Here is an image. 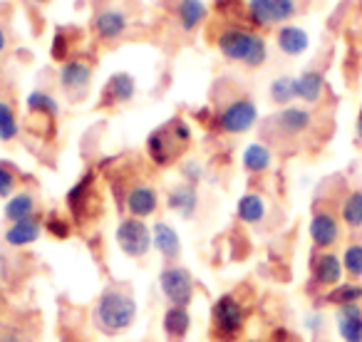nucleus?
Here are the masks:
<instances>
[{
    "mask_svg": "<svg viewBox=\"0 0 362 342\" xmlns=\"http://www.w3.org/2000/svg\"><path fill=\"white\" fill-rule=\"evenodd\" d=\"M151 241H154L156 253L164 258V266H174L181 258V236L171 223L156 221L151 226Z\"/></svg>",
    "mask_w": 362,
    "mask_h": 342,
    "instance_id": "19",
    "label": "nucleus"
},
{
    "mask_svg": "<svg viewBox=\"0 0 362 342\" xmlns=\"http://www.w3.org/2000/svg\"><path fill=\"white\" fill-rule=\"evenodd\" d=\"M241 342H253V340H241Z\"/></svg>",
    "mask_w": 362,
    "mask_h": 342,
    "instance_id": "42",
    "label": "nucleus"
},
{
    "mask_svg": "<svg viewBox=\"0 0 362 342\" xmlns=\"http://www.w3.org/2000/svg\"><path fill=\"white\" fill-rule=\"evenodd\" d=\"M25 107L33 117H42L47 122H55L60 117V102H57L55 95L45 90H33L25 100Z\"/></svg>",
    "mask_w": 362,
    "mask_h": 342,
    "instance_id": "28",
    "label": "nucleus"
},
{
    "mask_svg": "<svg viewBox=\"0 0 362 342\" xmlns=\"http://www.w3.org/2000/svg\"><path fill=\"white\" fill-rule=\"evenodd\" d=\"M97 177L92 171H87L85 177L70 189L67 194V211H70L72 221H87L95 218L100 211V194H97Z\"/></svg>",
    "mask_w": 362,
    "mask_h": 342,
    "instance_id": "11",
    "label": "nucleus"
},
{
    "mask_svg": "<svg viewBox=\"0 0 362 342\" xmlns=\"http://www.w3.org/2000/svg\"><path fill=\"white\" fill-rule=\"evenodd\" d=\"M129 30V16L119 8H102L92 18V33L102 42H115L127 35Z\"/></svg>",
    "mask_w": 362,
    "mask_h": 342,
    "instance_id": "14",
    "label": "nucleus"
},
{
    "mask_svg": "<svg viewBox=\"0 0 362 342\" xmlns=\"http://www.w3.org/2000/svg\"><path fill=\"white\" fill-rule=\"evenodd\" d=\"M115 241L119 246V251L132 261H141L149 256V251L154 248L151 241V226H146V221L134 216H124L115 228Z\"/></svg>",
    "mask_w": 362,
    "mask_h": 342,
    "instance_id": "6",
    "label": "nucleus"
},
{
    "mask_svg": "<svg viewBox=\"0 0 362 342\" xmlns=\"http://www.w3.org/2000/svg\"><path fill=\"white\" fill-rule=\"evenodd\" d=\"M161 330H164L166 342H187L189 330H192V312H189V307H166L164 315H161Z\"/></svg>",
    "mask_w": 362,
    "mask_h": 342,
    "instance_id": "22",
    "label": "nucleus"
},
{
    "mask_svg": "<svg viewBox=\"0 0 362 342\" xmlns=\"http://www.w3.org/2000/svg\"><path fill=\"white\" fill-rule=\"evenodd\" d=\"M8 42H11V35H8L6 25H3V23H0V57L6 55V50H8Z\"/></svg>",
    "mask_w": 362,
    "mask_h": 342,
    "instance_id": "38",
    "label": "nucleus"
},
{
    "mask_svg": "<svg viewBox=\"0 0 362 342\" xmlns=\"http://www.w3.org/2000/svg\"><path fill=\"white\" fill-rule=\"evenodd\" d=\"M340 258L347 281H362V238H352Z\"/></svg>",
    "mask_w": 362,
    "mask_h": 342,
    "instance_id": "33",
    "label": "nucleus"
},
{
    "mask_svg": "<svg viewBox=\"0 0 362 342\" xmlns=\"http://www.w3.org/2000/svg\"><path fill=\"white\" fill-rule=\"evenodd\" d=\"M335 327L342 342H362V302L335 307Z\"/></svg>",
    "mask_w": 362,
    "mask_h": 342,
    "instance_id": "21",
    "label": "nucleus"
},
{
    "mask_svg": "<svg viewBox=\"0 0 362 342\" xmlns=\"http://www.w3.org/2000/svg\"><path fill=\"white\" fill-rule=\"evenodd\" d=\"M246 16L256 28H281L298 16L296 0H246Z\"/></svg>",
    "mask_w": 362,
    "mask_h": 342,
    "instance_id": "9",
    "label": "nucleus"
},
{
    "mask_svg": "<svg viewBox=\"0 0 362 342\" xmlns=\"http://www.w3.org/2000/svg\"><path fill=\"white\" fill-rule=\"evenodd\" d=\"M3 305H6V302H3V297H0V312H3Z\"/></svg>",
    "mask_w": 362,
    "mask_h": 342,
    "instance_id": "41",
    "label": "nucleus"
},
{
    "mask_svg": "<svg viewBox=\"0 0 362 342\" xmlns=\"http://www.w3.org/2000/svg\"><path fill=\"white\" fill-rule=\"evenodd\" d=\"M209 18V6L204 0H179L176 3V23L184 33H194Z\"/></svg>",
    "mask_w": 362,
    "mask_h": 342,
    "instance_id": "27",
    "label": "nucleus"
},
{
    "mask_svg": "<svg viewBox=\"0 0 362 342\" xmlns=\"http://www.w3.org/2000/svg\"><path fill=\"white\" fill-rule=\"evenodd\" d=\"M139 305L134 293L127 285H110L97 295L92 305V322L107 337H117L127 332L136 322Z\"/></svg>",
    "mask_w": 362,
    "mask_h": 342,
    "instance_id": "1",
    "label": "nucleus"
},
{
    "mask_svg": "<svg viewBox=\"0 0 362 342\" xmlns=\"http://www.w3.org/2000/svg\"><path fill=\"white\" fill-rule=\"evenodd\" d=\"M45 218L37 213V216L28 218V221H18V223H8L6 233H3V241L11 248H28L33 243L40 241V236L45 233Z\"/></svg>",
    "mask_w": 362,
    "mask_h": 342,
    "instance_id": "18",
    "label": "nucleus"
},
{
    "mask_svg": "<svg viewBox=\"0 0 362 342\" xmlns=\"http://www.w3.org/2000/svg\"><path fill=\"white\" fill-rule=\"evenodd\" d=\"M276 45L286 57H300L310 47V35L305 28L296 25V23H286V25L276 28Z\"/></svg>",
    "mask_w": 362,
    "mask_h": 342,
    "instance_id": "20",
    "label": "nucleus"
},
{
    "mask_svg": "<svg viewBox=\"0 0 362 342\" xmlns=\"http://www.w3.org/2000/svg\"><path fill=\"white\" fill-rule=\"evenodd\" d=\"M216 50L228 62H241L248 70H258L268 60L266 37L243 25H223L216 33Z\"/></svg>",
    "mask_w": 362,
    "mask_h": 342,
    "instance_id": "2",
    "label": "nucleus"
},
{
    "mask_svg": "<svg viewBox=\"0 0 362 342\" xmlns=\"http://www.w3.org/2000/svg\"><path fill=\"white\" fill-rule=\"evenodd\" d=\"M92 75H95V67L85 57H70V60H65L60 65V72H57V82H60L62 95L70 102H82L90 95Z\"/></svg>",
    "mask_w": 362,
    "mask_h": 342,
    "instance_id": "7",
    "label": "nucleus"
},
{
    "mask_svg": "<svg viewBox=\"0 0 362 342\" xmlns=\"http://www.w3.org/2000/svg\"><path fill=\"white\" fill-rule=\"evenodd\" d=\"M42 223H45V233H47V236L57 238V241H67V238L72 236V218L50 213V216H47Z\"/></svg>",
    "mask_w": 362,
    "mask_h": 342,
    "instance_id": "35",
    "label": "nucleus"
},
{
    "mask_svg": "<svg viewBox=\"0 0 362 342\" xmlns=\"http://www.w3.org/2000/svg\"><path fill=\"white\" fill-rule=\"evenodd\" d=\"M18 184H21V171L11 164V161H0V199H11L18 191Z\"/></svg>",
    "mask_w": 362,
    "mask_h": 342,
    "instance_id": "34",
    "label": "nucleus"
},
{
    "mask_svg": "<svg viewBox=\"0 0 362 342\" xmlns=\"http://www.w3.org/2000/svg\"><path fill=\"white\" fill-rule=\"evenodd\" d=\"M271 122L283 136L296 139V136H303L313 126V112L308 107L291 105V107H283L278 114H273Z\"/></svg>",
    "mask_w": 362,
    "mask_h": 342,
    "instance_id": "15",
    "label": "nucleus"
},
{
    "mask_svg": "<svg viewBox=\"0 0 362 342\" xmlns=\"http://www.w3.org/2000/svg\"><path fill=\"white\" fill-rule=\"evenodd\" d=\"M21 134V122H18V112L6 97H0V141L11 144Z\"/></svg>",
    "mask_w": 362,
    "mask_h": 342,
    "instance_id": "32",
    "label": "nucleus"
},
{
    "mask_svg": "<svg viewBox=\"0 0 362 342\" xmlns=\"http://www.w3.org/2000/svg\"><path fill=\"white\" fill-rule=\"evenodd\" d=\"M325 95V75L315 67L303 70L296 77V100H300L303 105H317Z\"/></svg>",
    "mask_w": 362,
    "mask_h": 342,
    "instance_id": "23",
    "label": "nucleus"
},
{
    "mask_svg": "<svg viewBox=\"0 0 362 342\" xmlns=\"http://www.w3.org/2000/svg\"><path fill=\"white\" fill-rule=\"evenodd\" d=\"M124 208L134 218H149L159 208V191L149 184H134L124 196Z\"/></svg>",
    "mask_w": 362,
    "mask_h": 342,
    "instance_id": "16",
    "label": "nucleus"
},
{
    "mask_svg": "<svg viewBox=\"0 0 362 342\" xmlns=\"http://www.w3.org/2000/svg\"><path fill=\"white\" fill-rule=\"evenodd\" d=\"M322 302H325V305H332V307L362 302V281H342L340 285L322 293Z\"/></svg>",
    "mask_w": 362,
    "mask_h": 342,
    "instance_id": "29",
    "label": "nucleus"
},
{
    "mask_svg": "<svg viewBox=\"0 0 362 342\" xmlns=\"http://www.w3.org/2000/svg\"><path fill=\"white\" fill-rule=\"evenodd\" d=\"M357 136L362 139V107H360V114H357Z\"/></svg>",
    "mask_w": 362,
    "mask_h": 342,
    "instance_id": "39",
    "label": "nucleus"
},
{
    "mask_svg": "<svg viewBox=\"0 0 362 342\" xmlns=\"http://www.w3.org/2000/svg\"><path fill=\"white\" fill-rule=\"evenodd\" d=\"M340 221L350 231H362V189H352L340 201Z\"/></svg>",
    "mask_w": 362,
    "mask_h": 342,
    "instance_id": "30",
    "label": "nucleus"
},
{
    "mask_svg": "<svg viewBox=\"0 0 362 342\" xmlns=\"http://www.w3.org/2000/svg\"><path fill=\"white\" fill-rule=\"evenodd\" d=\"M159 290L169 305H179V307H189L194 302V295H197L194 276L184 266H179V263L161 268Z\"/></svg>",
    "mask_w": 362,
    "mask_h": 342,
    "instance_id": "8",
    "label": "nucleus"
},
{
    "mask_svg": "<svg viewBox=\"0 0 362 342\" xmlns=\"http://www.w3.org/2000/svg\"><path fill=\"white\" fill-rule=\"evenodd\" d=\"M248 325V307L236 293H223L209 310V332L214 342H241Z\"/></svg>",
    "mask_w": 362,
    "mask_h": 342,
    "instance_id": "4",
    "label": "nucleus"
},
{
    "mask_svg": "<svg viewBox=\"0 0 362 342\" xmlns=\"http://www.w3.org/2000/svg\"><path fill=\"white\" fill-rule=\"evenodd\" d=\"M308 236H310L315 251H332L342 238L340 213L332 211L330 206H315L310 223H308Z\"/></svg>",
    "mask_w": 362,
    "mask_h": 342,
    "instance_id": "10",
    "label": "nucleus"
},
{
    "mask_svg": "<svg viewBox=\"0 0 362 342\" xmlns=\"http://www.w3.org/2000/svg\"><path fill=\"white\" fill-rule=\"evenodd\" d=\"M345 271H342V258L335 251H313L310 256V283L317 290L327 293L330 288L340 285Z\"/></svg>",
    "mask_w": 362,
    "mask_h": 342,
    "instance_id": "12",
    "label": "nucleus"
},
{
    "mask_svg": "<svg viewBox=\"0 0 362 342\" xmlns=\"http://www.w3.org/2000/svg\"><path fill=\"white\" fill-rule=\"evenodd\" d=\"M305 327L317 335V332L325 327V315H322V312H308V315H305Z\"/></svg>",
    "mask_w": 362,
    "mask_h": 342,
    "instance_id": "37",
    "label": "nucleus"
},
{
    "mask_svg": "<svg viewBox=\"0 0 362 342\" xmlns=\"http://www.w3.org/2000/svg\"><path fill=\"white\" fill-rule=\"evenodd\" d=\"M214 124L223 134H246L258 124V105L251 97H236L214 114Z\"/></svg>",
    "mask_w": 362,
    "mask_h": 342,
    "instance_id": "5",
    "label": "nucleus"
},
{
    "mask_svg": "<svg viewBox=\"0 0 362 342\" xmlns=\"http://www.w3.org/2000/svg\"><path fill=\"white\" fill-rule=\"evenodd\" d=\"M136 95V80L129 72H115L105 82L100 92V110H115L127 102H132Z\"/></svg>",
    "mask_w": 362,
    "mask_h": 342,
    "instance_id": "13",
    "label": "nucleus"
},
{
    "mask_svg": "<svg viewBox=\"0 0 362 342\" xmlns=\"http://www.w3.org/2000/svg\"><path fill=\"white\" fill-rule=\"evenodd\" d=\"M199 204H202V196H199V189L194 184L181 182L176 187H171L169 194H166V208L174 211L176 216H181L184 221L197 216Z\"/></svg>",
    "mask_w": 362,
    "mask_h": 342,
    "instance_id": "17",
    "label": "nucleus"
},
{
    "mask_svg": "<svg viewBox=\"0 0 362 342\" xmlns=\"http://www.w3.org/2000/svg\"><path fill=\"white\" fill-rule=\"evenodd\" d=\"M241 166L251 177H261L273 166V149L263 141H251L241 151Z\"/></svg>",
    "mask_w": 362,
    "mask_h": 342,
    "instance_id": "24",
    "label": "nucleus"
},
{
    "mask_svg": "<svg viewBox=\"0 0 362 342\" xmlns=\"http://www.w3.org/2000/svg\"><path fill=\"white\" fill-rule=\"evenodd\" d=\"M236 216L246 226H261L268 216V204L263 199V194L258 191H246L236 204Z\"/></svg>",
    "mask_w": 362,
    "mask_h": 342,
    "instance_id": "26",
    "label": "nucleus"
},
{
    "mask_svg": "<svg viewBox=\"0 0 362 342\" xmlns=\"http://www.w3.org/2000/svg\"><path fill=\"white\" fill-rule=\"evenodd\" d=\"M3 216L8 223H18V221H28V218L37 216V196L28 189L16 191L3 206Z\"/></svg>",
    "mask_w": 362,
    "mask_h": 342,
    "instance_id": "25",
    "label": "nucleus"
},
{
    "mask_svg": "<svg viewBox=\"0 0 362 342\" xmlns=\"http://www.w3.org/2000/svg\"><path fill=\"white\" fill-rule=\"evenodd\" d=\"M189 144H192V124L184 117H174L146 136V156L156 166H169L181 159Z\"/></svg>",
    "mask_w": 362,
    "mask_h": 342,
    "instance_id": "3",
    "label": "nucleus"
},
{
    "mask_svg": "<svg viewBox=\"0 0 362 342\" xmlns=\"http://www.w3.org/2000/svg\"><path fill=\"white\" fill-rule=\"evenodd\" d=\"M268 97H271L273 105L291 107L293 100H296V77L293 75H278L276 80H271L268 85Z\"/></svg>",
    "mask_w": 362,
    "mask_h": 342,
    "instance_id": "31",
    "label": "nucleus"
},
{
    "mask_svg": "<svg viewBox=\"0 0 362 342\" xmlns=\"http://www.w3.org/2000/svg\"><path fill=\"white\" fill-rule=\"evenodd\" d=\"M28 3H33V6H45V3H50V0H28Z\"/></svg>",
    "mask_w": 362,
    "mask_h": 342,
    "instance_id": "40",
    "label": "nucleus"
},
{
    "mask_svg": "<svg viewBox=\"0 0 362 342\" xmlns=\"http://www.w3.org/2000/svg\"><path fill=\"white\" fill-rule=\"evenodd\" d=\"M179 171H181V177H184V182L194 184V187H199V184L204 182V177H206V169H204V164L199 159H184Z\"/></svg>",
    "mask_w": 362,
    "mask_h": 342,
    "instance_id": "36",
    "label": "nucleus"
}]
</instances>
